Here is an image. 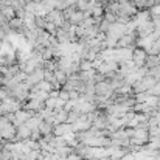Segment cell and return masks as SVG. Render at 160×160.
<instances>
[{
	"instance_id": "83f0119b",
	"label": "cell",
	"mask_w": 160,
	"mask_h": 160,
	"mask_svg": "<svg viewBox=\"0 0 160 160\" xmlns=\"http://www.w3.org/2000/svg\"><path fill=\"white\" fill-rule=\"evenodd\" d=\"M109 28H110V23H109L107 20L103 19V20L100 22V25H98V30H100L101 33H107V30H109Z\"/></svg>"
},
{
	"instance_id": "e0dca14e",
	"label": "cell",
	"mask_w": 160,
	"mask_h": 160,
	"mask_svg": "<svg viewBox=\"0 0 160 160\" xmlns=\"http://www.w3.org/2000/svg\"><path fill=\"white\" fill-rule=\"evenodd\" d=\"M103 14H104V5L103 3H93L92 16L93 17H103Z\"/></svg>"
},
{
	"instance_id": "e575fe53",
	"label": "cell",
	"mask_w": 160,
	"mask_h": 160,
	"mask_svg": "<svg viewBox=\"0 0 160 160\" xmlns=\"http://www.w3.org/2000/svg\"><path fill=\"white\" fill-rule=\"evenodd\" d=\"M8 23H9L8 17H6V16H3V14L0 12V27H8Z\"/></svg>"
},
{
	"instance_id": "f546056e",
	"label": "cell",
	"mask_w": 160,
	"mask_h": 160,
	"mask_svg": "<svg viewBox=\"0 0 160 160\" xmlns=\"http://www.w3.org/2000/svg\"><path fill=\"white\" fill-rule=\"evenodd\" d=\"M0 160H12V154L8 149H2L0 151Z\"/></svg>"
},
{
	"instance_id": "74e56055",
	"label": "cell",
	"mask_w": 160,
	"mask_h": 160,
	"mask_svg": "<svg viewBox=\"0 0 160 160\" xmlns=\"http://www.w3.org/2000/svg\"><path fill=\"white\" fill-rule=\"evenodd\" d=\"M23 16H25V8L16 9V17H19V19H23Z\"/></svg>"
},
{
	"instance_id": "d6a6232c",
	"label": "cell",
	"mask_w": 160,
	"mask_h": 160,
	"mask_svg": "<svg viewBox=\"0 0 160 160\" xmlns=\"http://www.w3.org/2000/svg\"><path fill=\"white\" fill-rule=\"evenodd\" d=\"M103 19H104V20H107L109 23L117 22V16H115V14H112V12H104V14H103Z\"/></svg>"
},
{
	"instance_id": "52a82bcc",
	"label": "cell",
	"mask_w": 160,
	"mask_h": 160,
	"mask_svg": "<svg viewBox=\"0 0 160 160\" xmlns=\"http://www.w3.org/2000/svg\"><path fill=\"white\" fill-rule=\"evenodd\" d=\"M106 34H109V36H113V38H117V39H120L123 34H126V27H124L123 23L113 22V23H110V28L107 30Z\"/></svg>"
},
{
	"instance_id": "d590c367",
	"label": "cell",
	"mask_w": 160,
	"mask_h": 160,
	"mask_svg": "<svg viewBox=\"0 0 160 160\" xmlns=\"http://www.w3.org/2000/svg\"><path fill=\"white\" fill-rule=\"evenodd\" d=\"M68 97H70V100H78V98L81 97V93L76 92V90H70V92H68Z\"/></svg>"
},
{
	"instance_id": "7a4b0ae2",
	"label": "cell",
	"mask_w": 160,
	"mask_h": 160,
	"mask_svg": "<svg viewBox=\"0 0 160 160\" xmlns=\"http://www.w3.org/2000/svg\"><path fill=\"white\" fill-rule=\"evenodd\" d=\"M137 34H123L118 41H117V47L115 48H135L137 47Z\"/></svg>"
},
{
	"instance_id": "30bf717a",
	"label": "cell",
	"mask_w": 160,
	"mask_h": 160,
	"mask_svg": "<svg viewBox=\"0 0 160 160\" xmlns=\"http://www.w3.org/2000/svg\"><path fill=\"white\" fill-rule=\"evenodd\" d=\"M132 19L137 22V25H140V23H145V22H148V20H151V12H149V9H138L137 12H135V16H132Z\"/></svg>"
},
{
	"instance_id": "f1b7e54d",
	"label": "cell",
	"mask_w": 160,
	"mask_h": 160,
	"mask_svg": "<svg viewBox=\"0 0 160 160\" xmlns=\"http://www.w3.org/2000/svg\"><path fill=\"white\" fill-rule=\"evenodd\" d=\"M149 12H151V17L152 16H160V3H154L151 8H148Z\"/></svg>"
},
{
	"instance_id": "ac0fdd59",
	"label": "cell",
	"mask_w": 160,
	"mask_h": 160,
	"mask_svg": "<svg viewBox=\"0 0 160 160\" xmlns=\"http://www.w3.org/2000/svg\"><path fill=\"white\" fill-rule=\"evenodd\" d=\"M54 117H56V124H59V123H65L67 118H68V112H65L64 109H61V110L54 112ZM56 124H54V126H56Z\"/></svg>"
},
{
	"instance_id": "836d02e7",
	"label": "cell",
	"mask_w": 160,
	"mask_h": 160,
	"mask_svg": "<svg viewBox=\"0 0 160 160\" xmlns=\"http://www.w3.org/2000/svg\"><path fill=\"white\" fill-rule=\"evenodd\" d=\"M59 98H61V100H64V101H68V100H70L68 92H67V90H64V89H61V90H59Z\"/></svg>"
},
{
	"instance_id": "5bb4252c",
	"label": "cell",
	"mask_w": 160,
	"mask_h": 160,
	"mask_svg": "<svg viewBox=\"0 0 160 160\" xmlns=\"http://www.w3.org/2000/svg\"><path fill=\"white\" fill-rule=\"evenodd\" d=\"M53 128H54V124L48 123L47 120H41V123H39V126H38V129H39V132H41L42 135L52 134V132H53Z\"/></svg>"
},
{
	"instance_id": "d6986e66",
	"label": "cell",
	"mask_w": 160,
	"mask_h": 160,
	"mask_svg": "<svg viewBox=\"0 0 160 160\" xmlns=\"http://www.w3.org/2000/svg\"><path fill=\"white\" fill-rule=\"evenodd\" d=\"M2 14L3 16H6L8 17V20H11L12 17H16V11H14V8L12 6H2Z\"/></svg>"
},
{
	"instance_id": "277c9868",
	"label": "cell",
	"mask_w": 160,
	"mask_h": 160,
	"mask_svg": "<svg viewBox=\"0 0 160 160\" xmlns=\"http://www.w3.org/2000/svg\"><path fill=\"white\" fill-rule=\"evenodd\" d=\"M137 11L138 9H137V6L134 5L132 0H121L120 2V11H118V14H124V16L132 17V16H135Z\"/></svg>"
},
{
	"instance_id": "4316f807",
	"label": "cell",
	"mask_w": 160,
	"mask_h": 160,
	"mask_svg": "<svg viewBox=\"0 0 160 160\" xmlns=\"http://www.w3.org/2000/svg\"><path fill=\"white\" fill-rule=\"evenodd\" d=\"M45 17H42V16H36L34 17V23H36V28H44L45 27Z\"/></svg>"
},
{
	"instance_id": "5b68a950",
	"label": "cell",
	"mask_w": 160,
	"mask_h": 160,
	"mask_svg": "<svg viewBox=\"0 0 160 160\" xmlns=\"http://www.w3.org/2000/svg\"><path fill=\"white\" fill-rule=\"evenodd\" d=\"M146 58H148V53H146L143 48L135 47V48L132 50V62H134L137 67H145V61H146Z\"/></svg>"
},
{
	"instance_id": "9c48e42d",
	"label": "cell",
	"mask_w": 160,
	"mask_h": 160,
	"mask_svg": "<svg viewBox=\"0 0 160 160\" xmlns=\"http://www.w3.org/2000/svg\"><path fill=\"white\" fill-rule=\"evenodd\" d=\"M30 135H31V129H30L27 124H20V126L16 129V137H14V142L27 140V138H30Z\"/></svg>"
},
{
	"instance_id": "3957f363",
	"label": "cell",
	"mask_w": 160,
	"mask_h": 160,
	"mask_svg": "<svg viewBox=\"0 0 160 160\" xmlns=\"http://www.w3.org/2000/svg\"><path fill=\"white\" fill-rule=\"evenodd\" d=\"M36 112H31V110H25V109H19V110H16L14 112V120H12V124L16 126V128H19L20 124H25L27 123V120L30 118V117H33Z\"/></svg>"
},
{
	"instance_id": "8d00e7d4",
	"label": "cell",
	"mask_w": 160,
	"mask_h": 160,
	"mask_svg": "<svg viewBox=\"0 0 160 160\" xmlns=\"http://www.w3.org/2000/svg\"><path fill=\"white\" fill-rule=\"evenodd\" d=\"M123 129H124V134H126L128 138L134 137V128H123Z\"/></svg>"
},
{
	"instance_id": "2e32d148",
	"label": "cell",
	"mask_w": 160,
	"mask_h": 160,
	"mask_svg": "<svg viewBox=\"0 0 160 160\" xmlns=\"http://www.w3.org/2000/svg\"><path fill=\"white\" fill-rule=\"evenodd\" d=\"M160 61H159V54H148L146 61H145V67L146 68H152L156 65H159Z\"/></svg>"
},
{
	"instance_id": "4fadbf2b",
	"label": "cell",
	"mask_w": 160,
	"mask_h": 160,
	"mask_svg": "<svg viewBox=\"0 0 160 160\" xmlns=\"http://www.w3.org/2000/svg\"><path fill=\"white\" fill-rule=\"evenodd\" d=\"M53 76H54V81L52 82V84H59L61 87H62V84L67 81V75H65V72L64 70H59V68H56V70H53Z\"/></svg>"
},
{
	"instance_id": "ab89813d",
	"label": "cell",
	"mask_w": 160,
	"mask_h": 160,
	"mask_svg": "<svg viewBox=\"0 0 160 160\" xmlns=\"http://www.w3.org/2000/svg\"><path fill=\"white\" fill-rule=\"evenodd\" d=\"M84 160H98V159H84Z\"/></svg>"
},
{
	"instance_id": "b9f144b4",
	"label": "cell",
	"mask_w": 160,
	"mask_h": 160,
	"mask_svg": "<svg viewBox=\"0 0 160 160\" xmlns=\"http://www.w3.org/2000/svg\"><path fill=\"white\" fill-rule=\"evenodd\" d=\"M159 61H160V54H159Z\"/></svg>"
},
{
	"instance_id": "8992f818",
	"label": "cell",
	"mask_w": 160,
	"mask_h": 160,
	"mask_svg": "<svg viewBox=\"0 0 160 160\" xmlns=\"http://www.w3.org/2000/svg\"><path fill=\"white\" fill-rule=\"evenodd\" d=\"M45 20L47 22H52L54 23L58 28L65 22V17H64V14H62V11H59V9H53V11H50L47 16H45Z\"/></svg>"
},
{
	"instance_id": "8fae6325",
	"label": "cell",
	"mask_w": 160,
	"mask_h": 160,
	"mask_svg": "<svg viewBox=\"0 0 160 160\" xmlns=\"http://www.w3.org/2000/svg\"><path fill=\"white\" fill-rule=\"evenodd\" d=\"M73 129H72V124L70 123H59V124H56L53 128V134L54 135H65L67 132H72Z\"/></svg>"
},
{
	"instance_id": "7c38bea8",
	"label": "cell",
	"mask_w": 160,
	"mask_h": 160,
	"mask_svg": "<svg viewBox=\"0 0 160 160\" xmlns=\"http://www.w3.org/2000/svg\"><path fill=\"white\" fill-rule=\"evenodd\" d=\"M84 19H86V14H84L82 11L76 9V11H75V12H73V14H72V16H70L67 20H68L72 25H81Z\"/></svg>"
},
{
	"instance_id": "603a6c76",
	"label": "cell",
	"mask_w": 160,
	"mask_h": 160,
	"mask_svg": "<svg viewBox=\"0 0 160 160\" xmlns=\"http://www.w3.org/2000/svg\"><path fill=\"white\" fill-rule=\"evenodd\" d=\"M149 97V92H140V93H134V98H135V103H145Z\"/></svg>"
},
{
	"instance_id": "4dcf8cb0",
	"label": "cell",
	"mask_w": 160,
	"mask_h": 160,
	"mask_svg": "<svg viewBox=\"0 0 160 160\" xmlns=\"http://www.w3.org/2000/svg\"><path fill=\"white\" fill-rule=\"evenodd\" d=\"M30 138H31V140H34V142H39V140L42 138V134L39 132V129H38V128L31 131V135H30Z\"/></svg>"
},
{
	"instance_id": "60d3db41",
	"label": "cell",
	"mask_w": 160,
	"mask_h": 160,
	"mask_svg": "<svg viewBox=\"0 0 160 160\" xmlns=\"http://www.w3.org/2000/svg\"><path fill=\"white\" fill-rule=\"evenodd\" d=\"M0 12H2V6H0Z\"/></svg>"
},
{
	"instance_id": "f35d334b",
	"label": "cell",
	"mask_w": 160,
	"mask_h": 160,
	"mask_svg": "<svg viewBox=\"0 0 160 160\" xmlns=\"http://www.w3.org/2000/svg\"><path fill=\"white\" fill-rule=\"evenodd\" d=\"M109 2H112V0H101V3H103V5H107Z\"/></svg>"
},
{
	"instance_id": "1f68e13d",
	"label": "cell",
	"mask_w": 160,
	"mask_h": 160,
	"mask_svg": "<svg viewBox=\"0 0 160 160\" xmlns=\"http://www.w3.org/2000/svg\"><path fill=\"white\" fill-rule=\"evenodd\" d=\"M129 20H131V17H129V16H124V14H117V22H118V23L126 25Z\"/></svg>"
},
{
	"instance_id": "ffe728a7",
	"label": "cell",
	"mask_w": 160,
	"mask_h": 160,
	"mask_svg": "<svg viewBox=\"0 0 160 160\" xmlns=\"http://www.w3.org/2000/svg\"><path fill=\"white\" fill-rule=\"evenodd\" d=\"M140 92H146V87L143 86L142 79H137V81L132 84V93H140Z\"/></svg>"
},
{
	"instance_id": "cb8c5ba5",
	"label": "cell",
	"mask_w": 160,
	"mask_h": 160,
	"mask_svg": "<svg viewBox=\"0 0 160 160\" xmlns=\"http://www.w3.org/2000/svg\"><path fill=\"white\" fill-rule=\"evenodd\" d=\"M148 134H149V138H156L160 135V128L159 126H149L148 128Z\"/></svg>"
},
{
	"instance_id": "d4e9b609",
	"label": "cell",
	"mask_w": 160,
	"mask_h": 160,
	"mask_svg": "<svg viewBox=\"0 0 160 160\" xmlns=\"http://www.w3.org/2000/svg\"><path fill=\"white\" fill-rule=\"evenodd\" d=\"M25 0H9V6H12L14 8V11L16 9H20V8H25Z\"/></svg>"
},
{
	"instance_id": "44dd1931",
	"label": "cell",
	"mask_w": 160,
	"mask_h": 160,
	"mask_svg": "<svg viewBox=\"0 0 160 160\" xmlns=\"http://www.w3.org/2000/svg\"><path fill=\"white\" fill-rule=\"evenodd\" d=\"M81 115H82V113H81L79 110H76V109H72V110L68 112V118H67V123H70V124H72V123H75V121H76V120H78V118H79Z\"/></svg>"
},
{
	"instance_id": "9a60e30c",
	"label": "cell",
	"mask_w": 160,
	"mask_h": 160,
	"mask_svg": "<svg viewBox=\"0 0 160 160\" xmlns=\"http://www.w3.org/2000/svg\"><path fill=\"white\" fill-rule=\"evenodd\" d=\"M72 152H73V148H72V146H68V145H64V146L54 148L53 154L59 156V157H65V159H67V156H68V154H72Z\"/></svg>"
},
{
	"instance_id": "484cf974",
	"label": "cell",
	"mask_w": 160,
	"mask_h": 160,
	"mask_svg": "<svg viewBox=\"0 0 160 160\" xmlns=\"http://www.w3.org/2000/svg\"><path fill=\"white\" fill-rule=\"evenodd\" d=\"M44 30H45L48 34H54V33H56V30H58V27H56L54 23H52V22H45Z\"/></svg>"
},
{
	"instance_id": "6da1fadb",
	"label": "cell",
	"mask_w": 160,
	"mask_h": 160,
	"mask_svg": "<svg viewBox=\"0 0 160 160\" xmlns=\"http://www.w3.org/2000/svg\"><path fill=\"white\" fill-rule=\"evenodd\" d=\"M118 67L120 65L117 62H113V61H101L100 65L97 67V72L106 75V78H110V76H113L118 72Z\"/></svg>"
},
{
	"instance_id": "ba28073f",
	"label": "cell",
	"mask_w": 160,
	"mask_h": 160,
	"mask_svg": "<svg viewBox=\"0 0 160 160\" xmlns=\"http://www.w3.org/2000/svg\"><path fill=\"white\" fill-rule=\"evenodd\" d=\"M16 126L12 123H8L3 129H0V137L3 140H8V142H14V137H16Z\"/></svg>"
},
{
	"instance_id": "7402d4cb",
	"label": "cell",
	"mask_w": 160,
	"mask_h": 160,
	"mask_svg": "<svg viewBox=\"0 0 160 160\" xmlns=\"http://www.w3.org/2000/svg\"><path fill=\"white\" fill-rule=\"evenodd\" d=\"M93 65H92V61L89 59H81L79 62V72H86V70H92Z\"/></svg>"
}]
</instances>
